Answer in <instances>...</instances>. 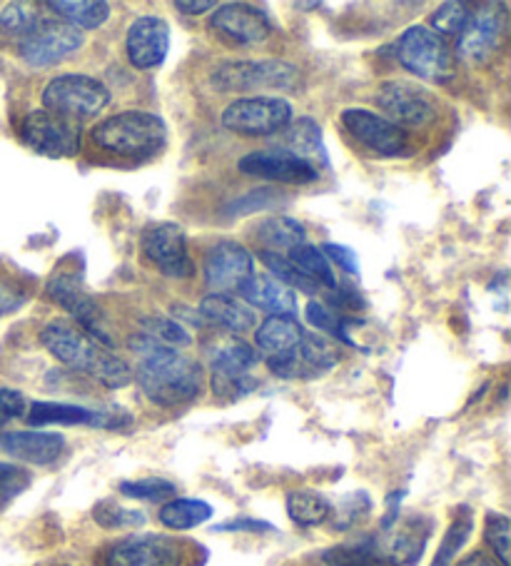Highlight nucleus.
<instances>
[{
	"instance_id": "obj_36",
	"label": "nucleus",
	"mask_w": 511,
	"mask_h": 566,
	"mask_svg": "<svg viewBox=\"0 0 511 566\" xmlns=\"http://www.w3.org/2000/svg\"><path fill=\"white\" fill-rule=\"evenodd\" d=\"M41 21L35 3H11L0 13V33L13 41H23V38L33 31Z\"/></svg>"
},
{
	"instance_id": "obj_52",
	"label": "nucleus",
	"mask_w": 511,
	"mask_h": 566,
	"mask_svg": "<svg viewBox=\"0 0 511 566\" xmlns=\"http://www.w3.org/2000/svg\"><path fill=\"white\" fill-rule=\"evenodd\" d=\"M457 566H501V564L494 559V556L487 554V552H471Z\"/></svg>"
},
{
	"instance_id": "obj_23",
	"label": "nucleus",
	"mask_w": 511,
	"mask_h": 566,
	"mask_svg": "<svg viewBox=\"0 0 511 566\" xmlns=\"http://www.w3.org/2000/svg\"><path fill=\"white\" fill-rule=\"evenodd\" d=\"M63 449L65 439L55 432H35V429H28V432H0V452L25 464H53L63 454Z\"/></svg>"
},
{
	"instance_id": "obj_37",
	"label": "nucleus",
	"mask_w": 511,
	"mask_h": 566,
	"mask_svg": "<svg viewBox=\"0 0 511 566\" xmlns=\"http://www.w3.org/2000/svg\"><path fill=\"white\" fill-rule=\"evenodd\" d=\"M471 530H474V516H471L469 510H459L457 520L451 522V526L445 534V539H441V544H439V549L435 554V562H431V566H449L451 559L457 556V552L467 544Z\"/></svg>"
},
{
	"instance_id": "obj_32",
	"label": "nucleus",
	"mask_w": 511,
	"mask_h": 566,
	"mask_svg": "<svg viewBox=\"0 0 511 566\" xmlns=\"http://www.w3.org/2000/svg\"><path fill=\"white\" fill-rule=\"evenodd\" d=\"M427 534H429V524L425 520H415L409 522L405 530H399L395 534V539L389 544V562H395L397 566H415V562L425 552L427 544Z\"/></svg>"
},
{
	"instance_id": "obj_35",
	"label": "nucleus",
	"mask_w": 511,
	"mask_h": 566,
	"mask_svg": "<svg viewBox=\"0 0 511 566\" xmlns=\"http://www.w3.org/2000/svg\"><path fill=\"white\" fill-rule=\"evenodd\" d=\"M322 562L327 566H382V552L372 542L340 544L322 552Z\"/></svg>"
},
{
	"instance_id": "obj_19",
	"label": "nucleus",
	"mask_w": 511,
	"mask_h": 566,
	"mask_svg": "<svg viewBox=\"0 0 511 566\" xmlns=\"http://www.w3.org/2000/svg\"><path fill=\"white\" fill-rule=\"evenodd\" d=\"M28 424H87L101 429H117L131 424V415H125L123 409H87L81 405L65 402H33L28 407Z\"/></svg>"
},
{
	"instance_id": "obj_2",
	"label": "nucleus",
	"mask_w": 511,
	"mask_h": 566,
	"mask_svg": "<svg viewBox=\"0 0 511 566\" xmlns=\"http://www.w3.org/2000/svg\"><path fill=\"white\" fill-rule=\"evenodd\" d=\"M41 343L55 359H61L65 367L75 373L87 375L95 382L107 389H121L131 385L133 369L121 357L113 355V349L83 332L73 319H53L41 332Z\"/></svg>"
},
{
	"instance_id": "obj_44",
	"label": "nucleus",
	"mask_w": 511,
	"mask_h": 566,
	"mask_svg": "<svg viewBox=\"0 0 511 566\" xmlns=\"http://www.w3.org/2000/svg\"><path fill=\"white\" fill-rule=\"evenodd\" d=\"M280 198L274 195V190H250L244 192L240 200H234L230 205V212L232 218H238V214H248V212H254V210H262V208H272V205H278Z\"/></svg>"
},
{
	"instance_id": "obj_27",
	"label": "nucleus",
	"mask_w": 511,
	"mask_h": 566,
	"mask_svg": "<svg viewBox=\"0 0 511 566\" xmlns=\"http://www.w3.org/2000/svg\"><path fill=\"white\" fill-rule=\"evenodd\" d=\"M282 145H284L282 150L298 155V158L314 165V168H317V163L324 165V168L330 165L327 150H324V143H322V133L317 128V123H312L310 118H300L292 125H288L282 135Z\"/></svg>"
},
{
	"instance_id": "obj_30",
	"label": "nucleus",
	"mask_w": 511,
	"mask_h": 566,
	"mask_svg": "<svg viewBox=\"0 0 511 566\" xmlns=\"http://www.w3.org/2000/svg\"><path fill=\"white\" fill-rule=\"evenodd\" d=\"M212 506L202 500H170L163 504L160 522L173 532L195 530V526L212 520Z\"/></svg>"
},
{
	"instance_id": "obj_14",
	"label": "nucleus",
	"mask_w": 511,
	"mask_h": 566,
	"mask_svg": "<svg viewBox=\"0 0 511 566\" xmlns=\"http://www.w3.org/2000/svg\"><path fill=\"white\" fill-rule=\"evenodd\" d=\"M143 252L165 277L188 280L195 272V262L188 252V238L182 228L173 222H160L145 230Z\"/></svg>"
},
{
	"instance_id": "obj_7",
	"label": "nucleus",
	"mask_w": 511,
	"mask_h": 566,
	"mask_svg": "<svg viewBox=\"0 0 511 566\" xmlns=\"http://www.w3.org/2000/svg\"><path fill=\"white\" fill-rule=\"evenodd\" d=\"M397 57L411 75L441 83L451 77V51L427 25H411L397 41Z\"/></svg>"
},
{
	"instance_id": "obj_40",
	"label": "nucleus",
	"mask_w": 511,
	"mask_h": 566,
	"mask_svg": "<svg viewBox=\"0 0 511 566\" xmlns=\"http://www.w3.org/2000/svg\"><path fill=\"white\" fill-rule=\"evenodd\" d=\"M484 536L491 546V556L501 564L509 566V552H511V524L504 514L491 512L487 514Z\"/></svg>"
},
{
	"instance_id": "obj_47",
	"label": "nucleus",
	"mask_w": 511,
	"mask_h": 566,
	"mask_svg": "<svg viewBox=\"0 0 511 566\" xmlns=\"http://www.w3.org/2000/svg\"><path fill=\"white\" fill-rule=\"evenodd\" d=\"M320 250L324 252V258L332 260L342 272H347V275H359V258L355 250L337 245V242H327V245H322Z\"/></svg>"
},
{
	"instance_id": "obj_34",
	"label": "nucleus",
	"mask_w": 511,
	"mask_h": 566,
	"mask_svg": "<svg viewBox=\"0 0 511 566\" xmlns=\"http://www.w3.org/2000/svg\"><path fill=\"white\" fill-rule=\"evenodd\" d=\"M260 260L268 265V270L272 272L270 277H274L278 282H282L284 287L290 290H300V292H307V295H317L320 285L314 282L312 277L304 275L300 268H294L288 258L278 255V252H270V250H260Z\"/></svg>"
},
{
	"instance_id": "obj_50",
	"label": "nucleus",
	"mask_w": 511,
	"mask_h": 566,
	"mask_svg": "<svg viewBox=\"0 0 511 566\" xmlns=\"http://www.w3.org/2000/svg\"><path fill=\"white\" fill-rule=\"evenodd\" d=\"M175 8H178V11L185 13V15H200V13L215 11L218 3H215V0H192V3H188V0H178Z\"/></svg>"
},
{
	"instance_id": "obj_9",
	"label": "nucleus",
	"mask_w": 511,
	"mask_h": 566,
	"mask_svg": "<svg viewBox=\"0 0 511 566\" xmlns=\"http://www.w3.org/2000/svg\"><path fill=\"white\" fill-rule=\"evenodd\" d=\"M21 135L28 148L48 155V158H71L81 150V123L51 111H33L25 115Z\"/></svg>"
},
{
	"instance_id": "obj_1",
	"label": "nucleus",
	"mask_w": 511,
	"mask_h": 566,
	"mask_svg": "<svg viewBox=\"0 0 511 566\" xmlns=\"http://www.w3.org/2000/svg\"><path fill=\"white\" fill-rule=\"evenodd\" d=\"M131 349L140 357L135 379L145 397L160 407H178L198 399L205 385L202 367L175 347L155 343L147 335L131 337Z\"/></svg>"
},
{
	"instance_id": "obj_18",
	"label": "nucleus",
	"mask_w": 511,
	"mask_h": 566,
	"mask_svg": "<svg viewBox=\"0 0 511 566\" xmlns=\"http://www.w3.org/2000/svg\"><path fill=\"white\" fill-rule=\"evenodd\" d=\"M240 172L252 175V178H262L270 182H284V185H310L320 180V170L314 165L304 163L298 155L288 150H254L244 155L240 160Z\"/></svg>"
},
{
	"instance_id": "obj_16",
	"label": "nucleus",
	"mask_w": 511,
	"mask_h": 566,
	"mask_svg": "<svg viewBox=\"0 0 511 566\" xmlns=\"http://www.w3.org/2000/svg\"><path fill=\"white\" fill-rule=\"evenodd\" d=\"M105 566H182V546L165 534H133L105 552Z\"/></svg>"
},
{
	"instance_id": "obj_42",
	"label": "nucleus",
	"mask_w": 511,
	"mask_h": 566,
	"mask_svg": "<svg viewBox=\"0 0 511 566\" xmlns=\"http://www.w3.org/2000/svg\"><path fill=\"white\" fill-rule=\"evenodd\" d=\"M121 492L131 500H143V502H170L175 494V484L160 480V476H147V480H135V482H123Z\"/></svg>"
},
{
	"instance_id": "obj_38",
	"label": "nucleus",
	"mask_w": 511,
	"mask_h": 566,
	"mask_svg": "<svg viewBox=\"0 0 511 566\" xmlns=\"http://www.w3.org/2000/svg\"><path fill=\"white\" fill-rule=\"evenodd\" d=\"M469 6L459 3V0H451V3H441L435 13H431V28L439 38L445 35H457L465 31V25L469 21Z\"/></svg>"
},
{
	"instance_id": "obj_45",
	"label": "nucleus",
	"mask_w": 511,
	"mask_h": 566,
	"mask_svg": "<svg viewBox=\"0 0 511 566\" xmlns=\"http://www.w3.org/2000/svg\"><path fill=\"white\" fill-rule=\"evenodd\" d=\"M369 506H372V502H369V496L365 492H357V494L347 496V500L340 504V512H337L340 530H347V526H352L357 520H362V516L369 512Z\"/></svg>"
},
{
	"instance_id": "obj_6",
	"label": "nucleus",
	"mask_w": 511,
	"mask_h": 566,
	"mask_svg": "<svg viewBox=\"0 0 511 566\" xmlns=\"http://www.w3.org/2000/svg\"><path fill=\"white\" fill-rule=\"evenodd\" d=\"M292 113V103L284 101V97H240V101H232L222 111V125L238 135L262 138V135H274L288 128Z\"/></svg>"
},
{
	"instance_id": "obj_3",
	"label": "nucleus",
	"mask_w": 511,
	"mask_h": 566,
	"mask_svg": "<svg viewBox=\"0 0 511 566\" xmlns=\"http://www.w3.org/2000/svg\"><path fill=\"white\" fill-rule=\"evenodd\" d=\"M167 128L160 115L145 111H123L111 115L93 128V140L121 158H150L165 145Z\"/></svg>"
},
{
	"instance_id": "obj_43",
	"label": "nucleus",
	"mask_w": 511,
	"mask_h": 566,
	"mask_svg": "<svg viewBox=\"0 0 511 566\" xmlns=\"http://www.w3.org/2000/svg\"><path fill=\"white\" fill-rule=\"evenodd\" d=\"M307 319H310L312 327L327 332V335L342 339V343H345V345H355V343H352V337L347 335V322L342 319L340 315H334L332 310L324 307L322 302H310V305H307Z\"/></svg>"
},
{
	"instance_id": "obj_15",
	"label": "nucleus",
	"mask_w": 511,
	"mask_h": 566,
	"mask_svg": "<svg viewBox=\"0 0 511 566\" xmlns=\"http://www.w3.org/2000/svg\"><path fill=\"white\" fill-rule=\"evenodd\" d=\"M342 125L352 135V138L359 140L367 150L385 155V158H397V155L409 153V135L407 130L397 128L395 123H389L382 115L365 111V107H347L342 113Z\"/></svg>"
},
{
	"instance_id": "obj_8",
	"label": "nucleus",
	"mask_w": 511,
	"mask_h": 566,
	"mask_svg": "<svg viewBox=\"0 0 511 566\" xmlns=\"http://www.w3.org/2000/svg\"><path fill=\"white\" fill-rule=\"evenodd\" d=\"M85 43L83 31H77L61 18H41L21 41V57L33 67H51L67 61Z\"/></svg>"
},
{
	"instance_id": "obj_49",
	"label": "nucleus",
	"mask_w": 511,
	"mask_h": 566,
	"mask_svg": "<svg viewBox=\"0 0 511 566\" xmlns=\"http://www.w3.org/2000/svg\"><path fill=\"white\" fill-rule=\"evenodd\" d=\"M274 526L268 522H258V520H234V522H225L220 526H215V532H272Z\"/></svg>"
},
{
	"instance_id": "obj_48",
	"label": "nucleus",
	"mask_w": 511,
	"mask_h": 566,
	"mask_svg": "<svg viewBox=\"0 0 511 566\" xmlns=\"http://www.w3.org/2000/svg\"><path fill=\"white\" fill-rule=\"evenodd\" d=\"M28 476L23 470H18L13 464L0 462V492H15L18 486H23Z\"/></svg>"
},
{
	"instance_id": "obj_20",
	"label": "nucleus",
	"mask_w": 511,
	"mask_h": 566,
	"mask_svg": "<svg viewBox=\"0 0 511 566\" xmlns=\"http://www.w3.org/2000/svg\"><path fill=\"white\" fill-rule=\"evenodd\" d=\"M210 28L218 31L225 41L238 45H258L272 35L268 13L248 3H225L215 8Z\"/></svg>"
},
{
	"instance_id": "obj_17",
	"label": "nucleus",
	"mask_w": 511,
	"mask_h": 566,
	"mask_svg": "<svg viewBox=\"0 0 511 566\" xmlns=\"http://www.w3.org/2000/svg\"><path fill=\"white\" fill-rule=\"evenodd\" d=\"M507 31V13L501 6H484L481 11L471 13L459 33L457 53L467 63H484L497 53V48L504 41Z\"/></svg>"
},
{
	"instance_id": "obj_22",
	"label": "nucleus",
	"mask_w": 511,
	"mask_h": 566,
	"mask_svg": "<svg viewBox=\"0 0 511 566\" xmlns=\"http://www.w3.org/2000/svg\"><path fill=\"white\" fill-rule=\"evenodd\" d=\"M170 48V28L157 15H143L127 28L125 38V53L127 61L140 71H150V67L160 65Z\"/></svg>"
},
{
	"instance_id": "obj_39",
	"label": "nucleus",
	"mask_w": 511,
	"mask_h": 566,
	"mask_svg": "<svg viewBox=\"0 0 511 566\" xmlns=\"http://www.w3.org/2000/svg\"><path fill=\"white\" fill-rule=\"evenodd\" d=\"M143 335L153 337L155 343L175 347V345H190L192 335L178 322L170 317H160V315H150L143 319Z\"/></svg>"
},
{
	"instance_id": "obj_13",
	"label": "nucleus",
	"mask_w": 511,
	"mask_h": 566,
	"mask_svg": "<svg viewBox=\"0 0 511 566\" xmlns=\"http://www.w3.org/2000/svg\"><path fill=\"white\" fill-rule=\"evenodd\" d=\"M377 105L397 128H425L437 118V105L421 85L409 81H387L379 85Z\"/></svg>"
},
{
	"instance_id": "obj_10",
	"label": "nucleus",
	"mask_w": 511,
	"mask_h": 566,
	"mask_svg": "<svg viewBox=\"0 0 511 566\" xmlns=\"http://www.w3.org/2000/svg\"><path fill=\"white\" fill-rule=\"evenodd\" d=\"M258 365V353L248 345L234 339L225 343L210 357L212 392L220 399H240L254 389L252 369Z\"/></svg>"
},
{
	"instance_id": "obj_11",
	"label": "nucleus",
	"mask_w": 511,
	"mask_h": 566,
	"mask_svg": "<svg viewBox=\"0 0 511 566\" xmlns=\"http://www.w3.org/2000/svg\"><path fill=\"white\" fill-rule=\"evenodd\" d=\"M48 295H51V300H55L65 312H71L75 325L87 332L95 343L113 349L115 343L111 332L105 327L103 310L95 305V300L91 295H87L81 280L75 275H67V272H58V275L48 282Z\"/></svg>"
},
{
	"instance_id": "obj_26",
	"label": "nucleus",
	"mask_w": 511,
	"mask_h": 566,
	"mask_svg": "<svg viewBox=\"0 0 511 566\" xmlns=\"http://www.w3.org/2000/svg\"><path fill=\"white\" fill-rule=\"evenodd\" d=\"M304 337V329L294 315H274L268 317L254 332V345L268 357L282 355L288 349L298 347Z\"/></svg>"
},
{
	"instance_id": "obj_31",
	"label": "nucleus",
	"mask_w": 511,
	"mask_h": 566,
	"mask_svg": "<svg viewBox=\"0 0 511 566\" xmlns=\"http://www.w3.org/2000/svg\"><path fill=\"white\" fill-rule=\"evenodd\" d=\"M288 514L298 526H320L332 516V504L320 492L294 490L288 494Z\"/></svg>"
},
{
	"instance_id": "obj_51",
	"label": "nucleus",
	"mask_w": 511,
	"mask_h": 566,
	"mask_svg": "<svg viewBox=\"0 0 511 566\" xmlns=\"http://www.w3.org/2000/svg\"><path fill=\"white\" fill-rule=\"evenodd\" d=\"M23 305V297L18 295V292L11 290H3L0 287V317L8 315V312H13Z\"/></svg>"
},
{
	"instance_id": "obj_21",
	"label": "nucleus",
	"mask_w": 511,
	"mask_h": 566,
	"mask_svg": "<svg viewBox=\"0 0 511 566\" xmlns=\"http://www.w3.org/2000/svg\"><path fill=\"white\" fill-rule=\"evenodd\" d=\"M202 272L205 282L225 295L228 290H240L242 282L254 275V260L250 250L242 248L240 242L222 240L208 250Z\"/></svg>"
},
{
	"instance_id": "obj_33",
	"label": "nucleus",
	"mask_w": 511,
	"mask_h": 566,
	"mask_svg": "<svg viewBox=\"0 0 511 566\" xmlns=\"http://www.w3.org/2000/svg\"><path fill=\"white\" fill-rule=\"evenodd\" d=\"M294 268H300L304 275L312 277L317 282L320 287H330V290H337V277H334L330 260L324 258V252L314 245H307V242H302V245L292 248L290 250V258H288Z\"/></svg>"
},
{
	"instance_id": "obj_24",
	"label": "nucleus",
	"mask_w": 511,
	"mask_h": 566,
	"mask_svg": "<svg viewBox=\"0 0 511 566\" xmlns=\"http://www.w3.org/2000/svg\"><path fill=\"white\" fill-rule=\"evenodd\" d=\"M238 292L242 295V302H248L252 310L270 312V317L294 315V307H298L294 292L270 275H250Z\"/></svg>"
},
{
	"instance_id": "obj_5",
	"label": "nucleus",
	"mask_w": 511,
	"mask_h": 566,
	"mask_svg": "<svg viewBox=\"0 0 511 566\" xmlns=\"http://www.w3.org/2000/svg\"><path fill=\"white\" fill-rule=\"evenodd\" d=\"M107 103H111V91L97 77L81 73L58 75L43 91L45 111L63 115V118H71L75 123L93 118Z\"/></svg>"
},
{
	"instance_id": "obj_25",
	"label": "nucleus",
	"mask_w": 511,
	"mask_h": 566,
	"mask_svg": "<svg viewBox=\"0 0 511 566\" xmlns=\"http://www.w3.org/2000/svg\"><path fill=\"white\" fill-rule=\"evenodd\" d=\"M200 317L222 329L234 332V335H242V332H250L258 325V315H254L248 302L232 295H222V292H212V295L200 302Z\"/></svg>"
},
{
	"instance_id": "obj_46",
	"label": "nucleus",
	"mask_w": 511,
	"mask_h": 566,
	"mask_svg": "<svg viewBox=\"0 0 511 566\" xmlns=\"http://www.w3.org/2000/svg\"><path fill=\"white\" fill-rule=\"evenodd\" d=\"M28 402L25 397L11 387H0V427L21 419L25 415Z\"/></svg>"
},
{
	"instance_id": "obj_4",
	"label": "nucleus",
	"mask_w": 511,
	"mask_h": 566,
	"mask_svg": "<svg viewBox=\"0 0 511 566\" xmlns=\"http://www.w3.org/2000/svg\"><path fill=\"white\" fill-rule=\"evenodd\" d=\"M300 83V67L284 61H234L212 73V85L220 93L298 91Z\"/></svg>"
},
{
	"instance_id": "obj_12",
	"label": "nucleus",
	"mask_w": 511,
	"mask_h": 566,
	"mask_svg": "<svg viewBox=\"0 0 511 566\" xmlns=\"http://www.w3.org/2000/svg\"><path fill=\"white\" fill-rule=\"evenodd\" d=\"M340 363V349L334 347L332 339H324L320 335H307L304 332L302 343L298 347L288 349V353L268 357V367L274 377L280 379H312Z\"/></svg>"
},
{
	"instance_id": "obj_28",
	"label": "nucleus",
	"mask_w": 511,
	"mask_h": 566,
	"mask_svg": "<svg viewBox=\"0 0 511 566\" xmlns=\"http://www.w3.org/2000/svg\"><path fill=\"white\" fill-rule=\"evenodd\" d=\"M48 8L77 31H93V28H101L111 18V6L103 3V0H53Z\"/></svg>"
},
{
	"instance_id": "obj_41",
	"label": "nucleus",
	"mask_w": 511,
	"mask_h": 566,
	"mask_svg": "<svg viewBox=\"0 0 511 566\" xmlns=\"http://www.w3.org/2000/svg\"><path fill=\"white\" fill-rule=\"evenodd\" d=\"M95 522L105 526V530H135V526L145 524V514L137 510H125V506L115 502H103L95 506Z\"/></svg>"
},
{
	"instance_id": "obj_29",
	"label": "nucleus",
	"mask_w": 511,
	"mask_h": 566,
	"mask_svg": "<svg viewBox=\"0 0 511 566\" xmlns=\"http://www.w3.org/2000/svg\"><path fill=\"white\" fill-rule=\"evenodd\" d=\"M258 240L264 245V250H292L304 242V228L302 222L288 214H272L258 228Z\"/></svg>"
}]
</instances>
